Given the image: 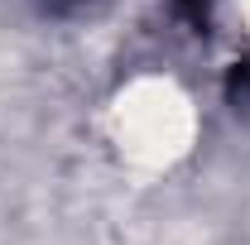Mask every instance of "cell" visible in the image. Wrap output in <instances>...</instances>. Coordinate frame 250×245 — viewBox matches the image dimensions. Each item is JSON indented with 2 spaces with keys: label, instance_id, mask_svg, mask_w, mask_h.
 <instances>
[{
  "label": "cell",
  "instance_id": "2",
  "mask_svg": "<svg viewBox=\"0 0 250 245\" xmlns=\"http://www.w3.org/2000/svg\"><path fill=\"white\" fill-rule=\"evenodd\" d=\"M226 96H231L236 111H246V116H250V58H241L236 67H231V77H226Z\"/></svg>",
  "mask_w": 250,
  "mask_h": 245
},
{
  "label": "cell",
  "instance_id": "1",
  "mask_svg": "<svg viewBox=\"0 0 250 245\" xmlns=\"http://www.w3.org/2000/svg\"><path fill=\"white\" fill-rule=\"evenodd\" d=\"M168 5H173V15H178L192 34H207V24H212V5H217V0H168Z\"/></svg>",
  "mask_w": 250,
  "mask_h": 245
},
{
  "label": "cell",
  "instance_id": "3",
  "mask_svg": "<svg viewBox=\"0 0 250 245\" xmlns=\"http://www.w3.org/2000/svg\"><path fill=\"white\" fill-rule=\"evenodd\" d=\"M53 10H77V5H87V0H48Z\"/></svg>",
  "mask_w": 250,
  "mask_h": 245
}]
</instances>
